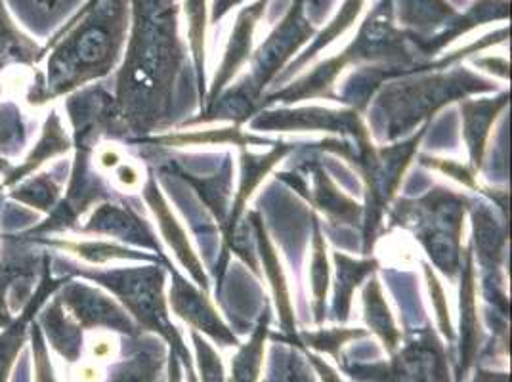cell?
<instances>
[{"label":"cell","mask_w":512,"mask_h":382,"mask_svg":"<svg viewBox=\"0 0 512 382\" xmlns=\"http://www.w3.org/2000/svg\"><path fill=\"white\" fill-rule=\"evenodd\" d=\"M171 270L174 274L171 291L174 312L186 323H190L193 329H199L209 337H213L220 346H237L234 333L220 321L207 297L197 289H193L184 277L178 276L172 266Z\"/></svg>","instance_id":"6da1fadb"},{"label":"cell","mask_w":512,"mask_h":382,"mask_svg":"<svg viewBox=\"0 0 512 382\" xmlns=\"http://www.w3.org/2000/svg\"><path fill=\"white\" fill-rule=\"evenodd\" d=\"M255 128H289V130H299V128H325V130H335V132H346L350 130L356 140H367L365 128L362 127L360 119L352 111H325V109H300L293 113H274V115H262L258 117Z\"/></svg>","instance_id":"7a4b0ae2"},{"label":"cell","mask_w":512,"mask_h":382,"mask_svg":"<svg viewBox=\"0 0 512 382\" xmlns=\"http://www.w3.org/2000/svg\"><path fill=\"white\" fill-rule=\"evenodd\" d=\"M64 302L77 316L79 323L92 329V327H107L127 335H136V327L130 323L123 310L117 308L113 300L98 295L96 291L88 289L85 285H73L65 295Z\"/></svg>","instance_id":"3957f363"},{"label":"cell","mask_w":512,"mask_h":382,"mask_svg":"<svg viewBox=\"0 0 512 382\" xmlns=\"http://www.w3.org/2000/svg\"><path fill=\"white\" fill-rule=\"evenodd\" d=\"M146 199L150 203L151 211L157 216L159 226L163 230V235L171 243L172 249L176 251V255L180 256L182 264L192 272V276L203 287V291H207L209 283H207V277L203 274V266L199 264V260L193 255L192 247L188 243V237L184 234V230L180 228V224L176 222V218L172 216L167 203L163 201V197H161V193L157 190L153 180H150V184L146 186Z\"/></svg>","instance_id":"277c9868"},{"label":"cell","mask_w":512,"mask_h":382,"mask_svg":"<svg viewBox=\"0 0 512 382\" xmlns=\"http://www.w3.org/2000/svg\"><path fill=\"white\" fill-rule=\"evenodd\" d=\"M463 287H461V360L457 367V377L463 379L469 373L470 365L476 358L480 333H478V314H476V287H474V268L470 251L465 255L463 268Z\"/></svg>","instance_id":"5b68a950"},{"label":"cell","mask_w":512,"mask_h":382,"mask_svg":"<svg viewBox=\"0 0 512 382\" xmlns=\"http://www.w3.org/2000/svg\"><path fill=\"white\" fill-rule=\"evenodd\" d=\"M507 104V94L497 100L490 102H465L461 106L463 111V134L467 140V146L470 149L472 165L474 169L482 165V153H484V144L490 132L491 123L497 117V113Z\"/></svg>","instance_id":"8992f818"},{"label":"cell","mask_w":512,"mask_h":382,"mask_svg":"<svg viewBox=\"0 0 512 382\" xmlns=\"http://www.w3.org/2000/svg\"><path fill=\"white\" fill-rule=\"evenodd\" d=\"M92 230L102 234H113L121 239L136 241L144 247H153L159 253V245L155 243L148 224L140 220L136 214L128 213L121 207H102L92 218Z\"/></svg>","instance_id":"52a82bcc"},{"label":"cell","mask_w":512,"mask_h":382,"mask_svg":"<svg viewBox=\"0 0 512 382\" xmlns=\"http://www.w3.org/2000/svg\"><path fill=\"white\" fill-rule=\"evenodd\" d=\"M253 226L256 228V239H258V245H260V258H262V264H264V270L268 274V279L274 287V295L278 300L279 316H281V325H283V331L291 337H295V316H293V306H291V300H289V293H287V283H285V277L281 272V266H279L278 255L274 253L272 245H270V239L262 228V222L258 220V216L253 214Z\"/></svg>","instance_id":"ba28073f"},{"label":"cell","mask_w":512,"mask_h":382,"mask_svg":"<svg viewBox=\"0 0 512 382\" xmlns=\"http://www.w3.org/2000/svg\"><path fill=\"white\" fill-rule=\"evenodd\" d=\"M289 149L291 148H287V146H276L268 155L255 157V155H251V153H247V151L241 155L243 176H241L239 191H237V195H235L234 213H232V222H230V226H228V234L234 230L239 216H241L243 209H245L247 199L251 197V193L255 191L256 186L260 184V180L270 172V169L278 163L279 159H281Z\"/></svg>","instance_id":"9c48e42d"},{"label":"cell","mask_w":512,"mask_h":382,"mask_svg":"<svg viewBox=\"0 0 512 382\" xmlns=\"http://www.w3.org/2000/svg\"><path fill=\"white\" fill-rule=\"evenodd\" d=\"M363 300H365V319L367 325L381 337L384 348L394 354V350L400 344V331L394 325V319L388 312V306L384 302L381 285L377 279L369 281V285L363 291Z\"/></svg>","instance_id":"30bf717a"},{"label":"cell","mask_w":512,"mask_h":382,"mask_svg":"<svg viewBox=\"0 0 512 382\" xmlns=\"http://www.w3.org/2000/svg\"><path fill=\"white\" fill-rule=\"evenodd\" d=\"M337 260V293H335V318L339 321H346L348 319V312H350V302H352V295L354 289L360 285L363 277L371 274L377 266L375 260H363V262H356L348 256L337 253L335 255Z\"/></svg>","instance_id":"8fae6325"},{"label":"cell","mask_w":512,"mask_h":382,"mask_svg":"<svg viewBox=\"0 0 512 382\" xmlns=\"http://www.w3.org/2000/svg\"><path fill=\"white\" fill-rule=\"evenodd\" d=\"M41 302L43 298L37 297V300L33 298L23 310L22 316L14 319L10 325H6V329L0 333V382H8L10 379L12 367L27 339V323L33 318V312H37Z\"/></svg>","instance_id":"7c38bea8"},{"label":"cell","mask_w":512,"mask_h":382,"mask_svg":"<svg viewBox=\"0 0 512 382\" xmlns=\"http://www.w3.org/2000/svg\"><path fill=\"white\" fill-rule=\"evenodd\" d=\"M268 321L270 316L266 314L260 319L258 327L253 333L251 340L239 348L232 361V377L230 382H258L260 369H262V358H264V340L268 335Z\"/></svg>","instance_id":"4fadbf2b"},{"label":"cell","mask_w":512,"mask_h":382,"mask_svg":"<svg viewBox=\"0 0 512 382\" xmlns=\"http://www.w3.org/2000/svg\"><path fill=\"white\" fill-rule=\"evenodd\" d=\"M474 234L480 262L486 268H497L505 247V230L493 220L490 211L480 209L474 214Z\"/></svg>","instance_id":"5bb4252c"},{"label":"cell","mask_w":512,"mask_h":382,"mask_svg":"<svg viewBox=\"0 0 512 382\" xmlns=\"http://www.w3.org/2000/svg\"><path fill=\"white\" fill-rule=\"evenodd\" d=\"M46 333L54 350L67 361H77L83 350V337L79 327L71 325L58 306L46 312Z\"/></svg>","instance_id":"9a60e30c"},{"label":"cell","mask_w":512,"mask_h":382,"mask_svg":"<svg viewBox=\"0 0 512 382\" xmlns=\"http://www.w3.org/2000/svg\"><path fill=\"white\" fill-rule=\"evenodd\" d=\"M161 365L163 356L159 352H138L136 356L113 365L109 369L107 382H155Z\"/></svg>","instance_id":"2e32d148"},{"label":"cell","mask_w":512,"mask_h":382,"mask_svg":"<svg viewBox=\"0 0 512 382\" xmlns=\"http://www.w3.org/2000/svg\"><path fill=\"white\" fill-rule=\"evenodd\" d=\"M316 205L323 209L327 216H337L342 222H352L360 213V205L344 197L321 170L316 172Z\"/></svg>","instance_id":"e0dca14e"},{"label":"cell","mask_w":512,"mask_h":382,"mask_svg":"<svg viewBox=\"0 0 512 382\" xmlns=\"http://www.w3.org/2000/svg\"><path fill=\"white\" fill-rule=\"evenodd\" d=\"M310 281H312V293H314V314H316V321L321 323L325 319V295H327V285H329V266H327V256H325V243H323L318 224H314Z\"/></svg>","instance_id":"ac0fdd59"},{"label":"cell","mask_w":512,"mask_h":382,"mask_svg":"<svg viewBox=\"0 0 512 382\" xmlns=\"http://www.w3.org/2000/svg\"><path fill=\"white\" fill-rule=\"evenodd\" d=\"M367 333L360 329H331V331H318V333H302L300 337L304 342L320 352L331 354L337 361H341V346L348 340L365 337Z\"/></svg>","instance_id":"d6986e66"},{"label":"cell","mask_w":512,"mask_h":382,"mask_svg":"<svg viewBox=\"0 0 512 382\" xmlns=\"http://www.w3.org/2000/svg\"><path fill=\"white\" fill-rule=\"evenodd\" d=\"M193 344L197 350V361H199V371H201V381L203 382H226L224 379V367L222 361L216 356L213 348L201 339L195 331L192 333Z\"/></svg>","instance_id":"ffe728a7"},{"label":"cell","mask_w":512,"mask_h":382,"mask_svg":"<svg viewBox=\"0 0 512 382\" xmlns=\"http://www.w3.org/2000/svg\"><path fill=\"white\" fill-rule=\"evenodd\" d=\"M33 358H35V382H56L52 365L48 360V348L44 344L39 327H33Z\"/></svg>","instance_id":"44dd1931"},{"label":"cell","mask_w":512,"mask_h":382,"mask_svg":"<svg viewBox=\"0 0 512 382\" xmlns=\"http://www.w3.org/2000/svg\"><path fill=\"white\" fill-rule=\"evenodd\" d=\"M425 270H427L428 287H430V295H432V302H434V308H436V314H438L442 333L451 340L453 339V331H451V323H449L448 302L444 298V291H442L440 283L436 281V277L430 274V268L425 266Z\"/></svg>","instance_id":"7402d4cb"},{"label":"cell","mask_w":512,"mask_h":382,"mask_svg":"<svg viewBox=\"0 0 512 382\" xmlns=\"http://www.w3.org/2000/svg\"><path fill=\"white\" fill-rule=\"evenodd\" d=\"M308 360L310 363H314V367L318 369V373H320L321 381L323 382H342L339 377H337V373L327 365V363H323L320 358H316V356H312V354H308Z\"/></svg>","instance_id":"603a6c76"},{"label":"cell","mask_w":512,"mask_h":382,"mask_svg":"<svg viewBox=\"0 0 512 382\" xmlns=\"http://www.w3.org/2000/svg\"><path fill=\"white\" fill-rule=\"evenodd\" d=\"M474 382H509L507 373H480Z\"/></svg>","instance_id":"cb8c5ba5"},{"label":"cell","mask_w":512,"mask_h":382,"mask_svg":"<svg viewBox=\"0 0 512 382\" xmlns=\"http://www.w3.org/2000/svg\"><path fill=\"white\" fill-rule=\"evenodd\" d=\"M180 381H182V377H180V363H178V358L172 354L171 369H169V382Z\"/></svg>","instance_id":"d4e9b609"},{"label":"cell","mask_w":512,"mask_h":382,"mask_svg":"<svg viewBox=\"0 0 512 382\" xmlns=\"http://www.w3.org/2000/svg\"><path fill=\"white\" fill-rule=\"evenodd\" d=\"M10 323H12V318L8 316V310H6V302H4L2 293H0V327H6V325H10Z\"/></svg>","instance_id":"484cf974"},{"label":"cell","mask_w":512,"mask_h":382,"mask_svg":"<svg viewBox=\"0 0 512 382\" xmlns=\"http://www.w3.org/2000/svg\"><path fill=\"white\" fill-rule=\"evenodd\" d=\"M293 382H314L312 379H308V375H306V371H304V367L300 365V363H297L295 365V371H293Z\"/></svg>","instance_id":"4316f807"}]
</instances>
